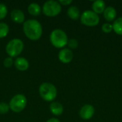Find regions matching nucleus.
<instances>
[{
    "mask_svg": "<svg viewBox=\"0 0 122 122\" xmlns=\"http://www.w3.org/2000/svg\"><path fill=\"white\" fill-rule=\"evenodd\" d=\"M80 20L82 24L87 26H95L99 24L100 18L97 14L92 10L84 11L80 16Z\"/></svg>",
    "mask_w": 122,
    "mask_h": 122,
    "instance_id": "nucleus-7",
    "label": "nucleus"
},
{
    "mask_svg": "<svg viewBox=\"0 0 122 122\" xmlns=\"http://www.w3.org/2000/svg\"><path fill=\"white\" fill-rule=\"evenodd\" d=\"M67 45L70 49H75L78 47V45H79V43H78V41L76 39H70L68 40V43H67Z\"/></svg>",
    "mask_w": 122,
    "mask_h": 122,
    "instance_id": "nucleus-21",
    "label": "nucleus"
},
{
    "mask_svg": "<svg viewBox=\"0 0 122 122\" xmlns=\"http://www.w3.org/2000/svg\"><path fill=\"white\" fill-rule=\"evenodd\" d=\"M59 3L63 6H68L72 3V0H59Z\"/></svg>",
    "mask_w": 122,
    "mask_h": 122,
    "instance_id": "nucleus-24",
    "label": "nucleus"
},
{
    "mask_svg": "<svg viewBox=\"0 0 122 122\" xmlns=\"http://www.w3.org/2000/svg\"><path fill=\"white\" fill-rule=\"evenodd\" d=\"M3 64H4V66L6 67V68H10L12 66V65L14 64V61H13V59L11 57H6L4 59V61H3Z\"/></svg>",
    "mask_w": 122,
    "mask_h": 122,
    "instance_id": "nucleus-23",
    "label": "nucleus"
},
{
    "mask_svg": "<svg viewBox=\"0 0 122 122\" xmlns=\"http://www.w3.org/2000/svg\"><path fill=\"white\" fill-rule=\"evenodd\" d=\"M102 29L103 32H104L106 34L110 33L113 30L112 24H111L109 23H104L102 26Z\"/></svg>",
    "mask_w": 122,
    "mask_h": 122,
    "instance_id": "nucleus-22",
    "label": "nucleus"
},
{
    "mask_svg": "<svg viewBox=\"0 0 122 122\" xmlns=\"http://www.w3.org/2000/svg\"><path fill=\"white\" fill-rule=\"evenodd\" d=\"M94 113L95 109L92 105L85 104L80 109L79 116L84 120H89L94 117Z\"/></svg>",
    "mask_w": 122,
    "mask_h": 122,
    "instance_id": "nucleus-8",
    "label": "nucleus"
},
{
    "mask_svg": "<svg viewBox=\"0 0 122 122\" xmlns=\"http://www.w3.org/2000/svg\"><path fill=\"white\" fill-rule=\"evenodd\" d=\"M58 57L61 62L64 64H69L72 61L74 54L69 48H64L59 52Z\"/></svg>",
    "mask_w": 122,
    "mask_h": 122,
    "instance_id": "nucleus-9",
    "label": "nucleus"
},
{
    "mask_svg": "<svg viewBox=\"0 0 122 122\" xmlns=\"http://www.w3.org/2000/svg\"><path fill=\"white\" fill-rule=\"evenodd\" d=\"M26 104H27V99L26 97L23 94H19L14 96L11 98L9 105L10 109L12 112L15 113H19L25 109Z\"/></svg>",
    "mask_w": 122,
    "mask_h": 122,
    "instance_id": "nucleus-6",
    "label": "nucleus"
},
{
    "mask_svg": "<svg viewBox=\"0 0 122 122\" xmlns=\"http://www.w3.org/2000/svg\"><path fill=\"white\" fill-rule=\"evenodd\" d=\"M9 105L5 102H0V114H6L9 111Z\"/></svg>",
    "mask_w": 122,
    "mask_h": 122,
    "instance_id": "nucleus-20",
    "label": "nucleus"
},
{
    "mask_svg": "<svg viewBox=\"0 0 122 122\" xmlns=\"http://www.w3.org/2000/svg\"><path fill=\"white\" fill-rule=\"evenodd\" d=\"M14 64L15 67L21 71H26L29 67V63L28 60L24 57L16 58L15 59V61H14Z\"/></svg>",
    "mask_w": 122,
    "mask_h": 122,
    "instance_id": "nucleus-11",
    "label": "nucleus"
},
{
    "mask_svg": "<svg viewBox=\"0 0 122 122\" xmlns=\"http://www.w3.org/2000/svg\"><path fill=\"white\" fill-rule=\"evenodd\" d=\"M50 112L54 115V116H60L64 112V107L61 104L57 102H51L49 106Z\"/></svg>",
    "mask_w": 122,
    "mask_h": 122,
    "instance_id": "nucleus-14",
    "label": "nucleus"
},
{
    "mask_svg": "<svg viewBox=\"0 0 122 122\" xmlns=\"http://www.w3.org/2000/svg\"><path fill=\"white\" fill-rule=\"evenodd\" d=\"M24 44L20 39H13L10 40L6 46V52L9 57H16L24 50Z\"/></svg>",
    "mask_w": 122,
    "mask_h": 122,
    "instance_id": "nucleus-4",
    "label": "nucleus"
},
{
    "mask_svg": "<svg viewBox=\"0 0 122 122\" xmlns=\"http://www.w3.org/2000/svg\"><path fill=\"white\" fill-rule=\"evenodd\" d=\"M11 19L16 24H22L24 22L25 16L24 12L21 9H15L11 12Z\"/></svg>",
    "mask_w": 122,
    "mask_h": 122,
    "instance_id": "nucleus-10",
    "label": "nucleus"
},
{
    "mask_svg": "<svg viewBox=\"0 0 122 122\" xmlns=\"http://www.w3.org/2000/svg\"><path fill=\"white\" fill-rule=\"evenodd\" d=\"M9 31L8 24L4 22H0V39L4 38L7 36Z\"/></svg>",
    "mask_w": 122,
    "mask_h": 122,
    "instance_id": "nucleus-18",
    "label": "nucleus"
},
{
    "mask_svg": "<svg viewBox=\"0 0 122 122\" xmlns=\"http://www.w3.org/2000/svg\"><path fill=\"white\" fill-rule=\"evenodd\" d=\"M46 122H60V121L56 118H51L49 120H47Z\"/></svg>",
    "mask_w": 122,
    "mask_h": 122,
    "instance_id": "nucleus-25",
    "label": "nucleus"
},
{
    "mask_svg": "<svg viewBox=\"0 0 122 122\" xmlns=\"http://www.w3.org/2000/svg\"><path fill=\"white\" fill-rule=\"evenodd\" d=\"M112 26L114 31L117 34L122 35V16L118 17L114 20Z\"/></svg>",
    "mask_w": 122,
    "mask_h": 122,
    "instance_id": "nucleus-17",
    "label": "nucleus"
},
{
    "mask_svg": "<svg viewBox=\"0 0 122 122\" xmlns=\"http://www.w3.org/2000/svg\"><path fill=\"white\" fill-rule=\"evenodd\" d=\"M8 13V9L6 6V4L3 3H0V20L4 19Z\"/></svg>",
    "mask_w": 122,
    "mask_h": 122,
    "instance_id": "nucleus-19",
    "label": "nucleus"
},
{
    "mask_svg": "<svg viewBox=\"0 0 122 122\" xmlns=\"http://www.w3.org/2000/svg\"><path fill=\"white\" fill-rule=\"evenodd\" d=\"M23 31L25 36L31 41L39 40L43 33L42 26L36 19H29L24 21Z\"/></svg>",
    "mask_w": 122,
    "mask_h": 122,
    "instance_id": "nucleus-1",
    "label": "nucleus"
},
{
    "mask_svg": "<svg viewBox=\"0 0 122 122\" xmlns=\"http://www.w3.org/2000/svg\"><path fill=\"white\" fill-rule=\"evenodd\" d=\"M42 11L44 14L46 16L54 17L61 13V5L57 1L49 0L44 4L42 7Z\"/></svg>",
    "mask_w": 122,
    "mask_h": 122,
    "instance_id": "nucleus-5",
    "label": "nucleus"
},
{
    "mask_svg": "<svg viewBox=\"0 0 122 122\" xmlns=\"http://www.w3.org/2000/svg\"><path fill=\"white\" fill-rule=\"evenodd\" d=\"M103 15H104V19L107 21H113L117 18V12L114 7L109 6L106 7V9L103 13Z\"/></svg>",
    "mask_w": 122,
    "mask_h": 122,
    "instance_id": "nucleus-12",
    "label": "nucleus"
},
{
    "mask_svg": "<svg viewBox=\"0 0 122 122\" xmlns=\"http://www.w3.org/2000/svg\"><path fill=\"white\" fill-rule=\"evenodd\" d=\"M28 12L31 15V16H38L41 14V9L39 4L37 3H31L28 6Z\"/></svg>",
    "mask_w": 122,
    "mask_h": 122,
    "instance_id": "nucleus-16",
    "label": "nucleus"
},
{
    "mask_svg": "<svg viewBox=\"0 0 122 122\" xmlns=\"http://www.w3.org/2000/svg\"><path fill=\"white\" fill-rule=\"evenodd\" d=\"M49 39L51 44L57 49H61L66 46L69 40L65 31L60 29L53 30L50 34Z\"/></svg>",
    "mask_w": 122,
    "mask_h": 122,
    "instance_id": "nucleus-2",
    "label": "nucleus"
},
{
    "mask_svg": "<svg viewBox=\"0 0 122 122\" xmlns=\"http://www.w3.org/2000/svg\"><path fill=\"white\" fill-rule=\"evenodd\" d=\"M39 92L41 97L46 102H52L57 96V89L56 86L48 82H44L40 85Z\"/></svg>",
    "mask_w": 122,
    "mask_h": 122,
    "instance_id": "nucleus-3",
    "label": "nucleus"
},
{
    "mask_svg": "<svg viewBox=\"0 0 122 122\" xmlns=\"http://www.w3.org/2000/svg\"><path fill=\"white\" fill-rule=\"evenodd\" d=\"M92 7V11L99 15L100 14L104 13L106 9V4L102 0H97L93 1Z\"/></svg>",
    "mask_w": 122,
    "mask_h": 122,
    "instance_id": "nucleus-13",
    "label": "nucleus"
},
{
    "mask_svg": "<svg viewBox=\"0 0 122 122\" xmlns=\"http://www.w3.org/2000/svg\"><path fill=\"white\" fill-rule=\"evenodd\" d=\"M67 15L70 19L77 20L80 18V10L76 6H71L67 9Z\"/></svg>",
    "mask_w": 122,
    "mask_h": 122,
    "instance_id": "nucleus-15",
    "label": "nucleus"
}]
</instances>
